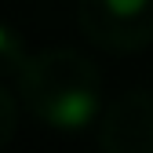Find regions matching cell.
Masks as SVG:
<instances>
[{"mask_svg": "<svg viewBox=\"0 0 153 153\" xmlns=\"http://www.w3.org/2000/svg\"><path fill=\"white\" fill-rule=\"evenodd\" d=\"M18 99L51 131H84L102 109L99 66L73 48L29 55V66L18 80Z\"/></svg>", "mask_w": 153, "mask_h": 153, "instance_id": "obj_1", "label": "cell"}, {"mask_svg": "<svg viewBox=\"0 0 153 153\" xmlns=\"http://www.w3.org/2000/svg\"><path fill=\"white\" fill-rule=\"evenodd\" d=\"M80 33L95 48L131 55L153 44V0H80Z\"/></svg>", "mask_w": 153, "mask_h": 153, "instance_id": "obj_2", "label": "cell"}, {"mask_svg": "<svg viewBox=\"0 0 153 153\" xmlns=\"http://www.w3.org/2000/svg\"><path fill=\"white\" fill-rule=\"evenodd\" d=\"M102 153H153V88L128 91L102 113Z\"/></svg>", "mask_w": 153, "mask_h": 153, "instance_id": "obj_3", "label": "cell"}, {"mask_svg": "<svg viewBox=\"0 0 153 153\" xmlns=\"http://www.w3.org/2000/svg\"><path fill=\"white\" fill-rule=\"evenodd\" d=\"M29 66V55H26V44L7 22H0V84H18L22 73Z\"/></svg>", "mask_w": 153, "mask_h": 153, "instance_id": "obj_4", "label": "cell"}, {"mask_svg": "<svg viewBox=\"0 0 153 153\" xmlns=\"http://www.w3.org/2000/svg\"><path fill=\"white\" fill-rule=\"evenodd\" d=\"M15 128H18V106H15V99H11V91L0 84V149L11 142Z\"/></svg>", "mask_w": 153, "mask_h": 153, "instance_id": "obj_5", "label": "cell"}]
</instances>
